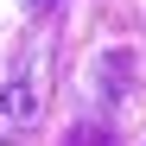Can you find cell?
Instances as JSON below:
<instances>
[{"mask_svg":"<svg viewBox=\"0 0 146 146\" xmlns=\"http://www.w3.org/2000/svg\"><path fill=\"white\" fill-rule=\"evenodd\" d=\"M0 114H7V121H26V114H32V89H26V83H13V89H7V102H0Z\"/></svg>","mask_w":146,"mask_h":146,"instance_id":"obj_1","label":"cell"}]
</instances>
